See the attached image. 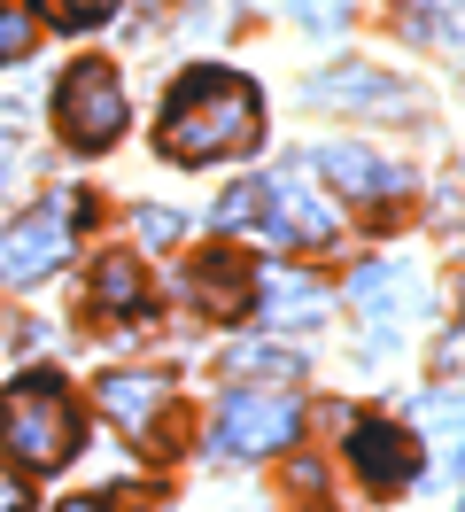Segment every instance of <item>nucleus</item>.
<instances>
[{
    "instance_id": "22",
    "label": "nucleus",
    "mask_w": 465,
    "mask_h": 512,
    "mask_svg": "<svg viewBox=\"0 0 465 512\" xmlns=\"http://www.w3.org/2000/svg\"><path fill=\"white\" fill-rule=\"evenodd\" d=\"M24 505H31V481L16 466H0V512H24Z\"/></svg>"
},
{
    "instance_id": "11",
    "label": "nucleus",
    "mask_w": 465,
    "mask_h": 512,
    "mask_svg": "<svg viewBox=\"0 0 465 512\" xmlns=\"http://www.w3.org/2000/svg\"><path fill=\"white\" fill-rule=\"evenodd\" d=\"M93 396H101V412L117 419L124 435H148V427H155V412L171 404L163 373H101V381H93Z\"/></svg>"
},
{
    "instance_id": "23",
    "label": "nucleus",
    "mask_w": 465,
    "mask_h": 512,
    "mask_svg": "<svg viewBox=\"0 0 465 512\" xmlns=\"http://www.w3.org/2000/svg\"><path fill=\"white\" fill-rule=\"evenodd\" d=\"M295 16L318 24V32H334V24H341V0H295Z\"/></svg>"
},
{
    "instance_id": "16",
    "label": "nucleus",
    "mask_w": 465,
    "mask_h": 512,
    "mask_svg": "<svg viewBox=\"0 0 465 512\" xmlns=\"http://www.w3.org/2000/svg\"><path fill=\"white\" fill-rule=\"evenodd\" d=\"M233 373H248V381H295V373H303V357L264 342V350H241V357H233Z\"/></svg>"
},
{
    "instance_id": "25",
    "label": "nucleus",
    "mask_w": 465,
    "mask_h": 512,
    "mask_svg": "<svg viewBox=\"0 0 465 512\" xmlns=\"http://www.w3.org/2000/svg\"><path fill=\"white\" fill-rule=\"evenodd\" d=\"M62 512H124L117 497H101V505H93V497H78V505H62Z\"/></svg>"
},
{
    "instance_id": "24",
    "label": "nucleus",
    "mask_w": 465,
    "mask_h": 512,
    "mask_svg": "<svg viewBox=\"0 0 465 512\" xmlns=\"http://www.w3.org/2000/svg\"><path fill=\"white\" fill-rule=\"evenodd\" d=\"M434 365H442V373H458V365H465V342H458V334H442V350H434Z\"/></svg>"
},
{
    "instance_id": "7",
    "label": "nucleus",
    "mask_w": 465,
    "mask_h": 512,
    "mask_svg": "<svg viewBox=\"0 0 465 512\" xmlns=\"http://www.w3.org/2000/svg\"><path fill=\"white\" fill-rule=\"evenodd\" d=\"M264 225H272V241H303V249H326V241H341V218L318 202V194H303L295 179H264Z\"/></svg>"
},
{
    "instance_id": "19",
    "label": "nucleus",
    "mask_w": 465,
    "mask_h": 512,
    "mask_svg": "<svg viewBox=\"0 0 465 512\" xmlns=\"http://www.w3.org/2000/svg\"><path fill=\"white\" fill-rule=\"evenodd\" d=\"M179 233H186L179 210H140V241H148V249H171Z\"/></svg>"
},
{
    "instance_id": "15",
    "label": "nucleus",
    "mask_w": 465,
    "mask_h": 512,
    "mask_svg": "<svg viewBox=\"0 0 465 512\" xmlns=\"http://www.w3.org/2000/svg\"><path fill=\"white\" fill-rule=\"evenodd\" d=\"M419 427L442 443V474H450V458H458V396H419Z\"/></svg>"
},
{
    "instance_id": "1",
    "label": "nucleus",
    "mask_w": 465,
    "mask_h": 512,
    "mask_svg": "<svg viewBox=\"0 0 465 512\" xmlns=\"http://www.w3.org/2000/svg\"><path fill=\"white\" fill-rule=\"evenodd\" d=\"M264 140V117H256V86L233 78V70H186L171 101H163V125H155V148L171 163H217V156H248Z\"/></svg>"
},
{
    "instance_id": "2",
    "label": "nucleus",
    "mask_w": 465,
    "mask_h": 512,
    "mask_svg": "<svg viewBox=\"0 0 465 512\" xmlns=\"http://www.w3.org/2000/svg\"><path fill=\"white\" fill-rule=\"evenodd\" d=\"M78 412H70V396H62V381H47V373H31V381H16L8 396H0V443L24 458L31 474H55V466H70L78 458Z\"/></svg>"
},
{
    "instance_id": "21",
    "label": "nucleus",
    "mask_w": 465,
    "mask_h": 512,
    "mask_svg": "<svg viewBox=\"0 0 465 512\" xmlns=\"http://www.w3.org/2000/svg\"><path fill=\"white\" fill-rule=\"evenodd\" d=\"M256 202H264V187H233L225 202H217V225H248V218H256Z\"/></svg>"
},
{
    "instance_id": "9",
    "label": "nucleus",
    "mask_w": 465,
    "mask_h": 512,
    "mask_svg": "<svg viewBox=\"0 0 465 512\" xmlns=\"http://www.w3.org/2000/svg\"><path fill=\"white\" fill-rule=\"evenodd\" d=\"M349 303L372 319V357L396 342V326H403V311H411V280H403L396 264H365L357 280H349Z\"/></svg>"
},
{
    "instance_id": "6",
    "label": "nucleus",
    "mask_w": 465,
    "mask_h": 512,
    "mask_svg": "<svg viewBox=\"0 0 465 512\" xmlns=\"http://www.w3.org/2000/svg\"><path fill=\"white\" fill-rule=\"evenodd\" d=\"M62 256H70V210H39V218H24V225L0 233V280H8V288L47 280Z\"/></svg>"
},
{
    "instance_id": "18",
    "label": "nucleus",
    "mask_w": 465,
    "mask_h": 512,
    "mask_svg": "<svg viewBox=\"0 0 465 512\" xmlns=\"http://www.w3.org/2000/svg\"><path fill=\"white\" fill-rule=\"evenodd\" d=\"M24 179H31L24 132H16V125H0V202H8V194H24Z\"/></svg>"
},
{
    "instance_id": "13",
    "label": "nucleus",
    "mask_w": 465,
    "mask_h": 512,
    "mask_svg": "<svg viewBox=\"0 0 465 512\" xmlns=\"http://www.w3.org/2000/svg\"><path fill=\"white\" fill-rule=\"evenodd\" d=\"M93 311H101V319H148L155 311V288L140 280L132 256H101V264H93Z\"/></svg>"
},
{
    "instance_id": "10",
    "label": "nucleus",
    "mask_w": 465,
    "mask_h": 512,
    "mask_svg": "<svg viewBox=\"0 0 465 512\" xmlns=\"http://www.w3.org/2000/svg\"><path fill=\"white\" fill-rule=\"evenodd\" d=\"M256 311L272 326H318L334 311V295H326V280H310V272H264L256 280Z\"/></svg>"
},
{
    "instance_id": "12",
    "label": "nucleus",
    "mask_w": 465,
    "mask_h": 512,
    "mask_svg": "<svg viewBox=\"0 0 465 512\" xmlns=\"http://www.w3.org/2000/svg\"><path fill=\"white\" fill-rule=\"evenodd\" d=\"M310 163H318V171H326L341 194H396V187H403L396 163L372 156V148H357V140H334V148H318Z\"/></svg>"
},
{
    "instance_id": "26",
    "label": "nucleus",
    "mask_w": 465,
    "mask_h": 512,
    "mask_svg": "<svg viewBox=\"0 0 465 512\" xmlns=\"http://www.w3.org/2000/svg\"><path fill=\"white\" fill-rule=\"evenodd\" d=\"M148 8H163V0H148Z\"/></svg>"
},
{
    "instance_id": "8",
    "label": "nucleus",
    "mask_w": 465,
    "mask_h": 512,
    "mask_svg": "<svg viewBox=\"0 0 465 512\" xmlns=\"http://www.w3.org/2000/svg\"><path fill=\"white\" fill-rule=\"evenodd\" d=\"M349 419H357V412H349ZM349 458H357V474H365L372 489L419 481V443H411L403 427H388V419H357V427H349Z\"/></svg>"
},
{
    "instance_id": "3",
    "label": "nucleus",
    "mask_w": 465,
    "mask_h": 512,
    "mask_svg": "<svg viewBox=\"0 0 465 512\" xmlns=\"http://www.w3.org/2000/svg\"><path fill=\"white\" fill-rule=\"evenodd\" d=\"M55 125L70 148H109L124 132V86H117V70L109 63H70L62 70V86H55Z\"/></svg>"
},
{
    "instance_id": "14",
    "label": "nucleus",
    "mask_w": 465,
    "mask_h": 512,
    "mask_svg": "<svg viewBox=\"0 0 465 512\" xmlns=\"http://www.w3.org/2000/svg\"><path fill=\"white\" fill-rule=\"evenodd\" d=\"M194 288H202V311H217V319L248 311V272H241V256H225V249L194 264Z\"/></svg>"
},
{
    "instance_id": "17",
    "label": "nucleus",
    "mask_w": 465,
    "mask_h": 512,
    "mask_svg": "<svg viewBox=\"0 0 465 512\" xmlns=\"http://www.w3.org/2000/svg\"><path fill=\"white\" fill-rule=\"evenodd\" d=\"M47 24H62V32H86V24H101V16H117V0H31Z\"/></svg>"
},
{
    "instance_id": "4",
    "label": "nucleus",
    "mask_w": 465,
    "mask_h": 512,
    "mask_svg": "<svg viewBox=\"0 0 465 512\" xmlns=\"http://www.w3.org/2000/svg\"><path fill=\"white\" fill-rule=\"evenodd\" d=\"M295 427H303V412H295L279 388H233L210 419V435H217L225 458H279V450L295 443Z\"/></svg>"
},
{
    "instance_id": "5",
    "label": "nucleus",
    "mask_w": 465,
    "mask_h": 512,
    "mask_svg": "<svg viewBox=\"0 0 465 512\" xmlns=\"http://www.w3.org/2000/svg\"><path fill=\"white\" fill-rule=\"evenodd\" d=\"M303 101H318V109H357V117H411V109H419L411 86H396V78H380V70H365V63L318 70L303 86Z\"/></svg>"
},
{
    "instance_id": "20",
    "label": "nucleus",
    "mask_w": 465,
    "mask_h": 512,
    "mask_svg": "<svg viewBox=\"0 0 465 512\" xmlns=\"http://www.w3.org/2000/svg\"><path fill=\"white\" fill-rule=\"evenodd\" d=\"M24 47H31V24H24V8H8V0H0V63H16Z\"/></svg>"
}]
</instances>
